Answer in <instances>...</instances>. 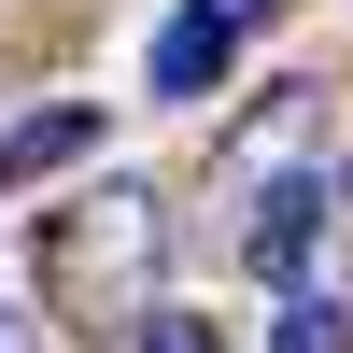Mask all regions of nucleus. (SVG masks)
Wrapping results in <instances>:
<instances>
[{
    "mask_svg": "<svg viewBox=\"0 0 353 353\" xmlns=\"http://www.w3.org/2000/svg\"><path fill=\"white\" fill-rule=\"evenodd\" d=\"M226 57H241V28H226V14H170V28H156V99H212Z\"/></svg>",
    "mask_w": 353,
    "mask_h": 353,
    "instance_id": "obj_2",
    "label": "nucleus"
},
{
    "mask_svg": "<svg viewBox=\"0 0 353 353\" xmlns=\"http://www.w3.org/2000/svg\"><path fill=\"white\" fill-rule=\"evenodd\" d=\"M311 241H325V184H269V198H254V269H269V283H297Z\"/></svg>",
    "mask_w": 353,
    "mask_h": 353,
    "instance_id": "obj_3",
    "label": "nucleus"
},
{
    "mask_svg": "<svg viewBox=\"0 0 353 353\" xmlns=\"http://www.w3.org/2000/svg\"><path fill=\"white\" fill-rule=\"evenodd\" d=\"M269 353H353V311H339V297H283Z\"/></svg>",
    "mask_w": 353,
    "mask_h": 353,
    "instance_id": "obj_4",
    "label": "nucleus"
},
{
    "mask_svg": "<svg viewBox=\"0 0 353 353\" xmlns=\"http://www.w3.org/2000/svg\"><path fill=\"white\" fill-rule=\"evenodd\" d=\"M141 353H212V325H184V311H156V325H141Z\"/></svg>",
    "mask_w": 353,
    "mask_h": 353,
    "instance_id": "obj_5",
    "label": "nucleus"
},
{
    "mask_svg": "<svg viewBox=\"0 0 353 353\" xmlns=\"http://www.w3.org/2000/svg\"><path fill=\"white\" fill-rule=\"evenodd\" d=\"M85 141H99V99H43V113H14V128H0V184H43V170H71Z\"/></svg>",
    "mask_w": 353,
    "mask_h": 353,
    "instance_id": "obj_1",
    "label": "nucleus"
}]
</instances>
